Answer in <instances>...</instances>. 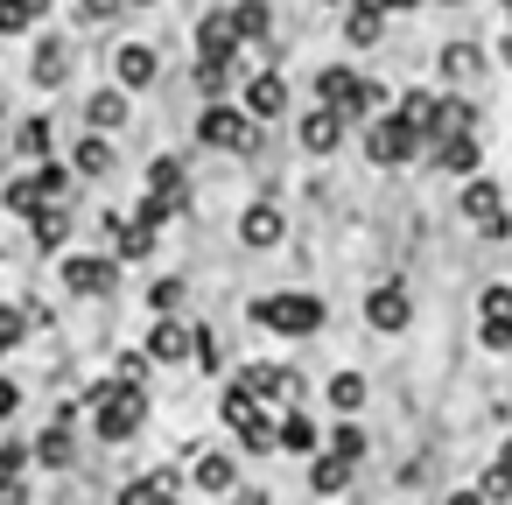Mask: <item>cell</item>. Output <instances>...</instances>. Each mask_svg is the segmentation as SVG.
<instances>
[{
  "instance_id": "6da1fadb",
  "label": "cell",
  "mask_w": 512,
  "mask_h": 505,
  "mask_svg": "<svg viewBox=\"0 0 512 505\" xmlns=\"http://www.w3.org/2000/svg\"><path fill=\"white\" fill-rule=\"evenodd\" d=\"M309 99H316V106H337L351 127H365L372 113H386V106H393V92H386L379 78H365L351 57H337V64H316V78H309Z\"/></svg>"
},
{
  "instance_id": "7a4b0ae2",
  "label": "cell",
  "mask_w": 512,
  "mask_h": 505,
  "mask_svg": "<svg viewBox=\"0 0 512 505\" xmlns=\"http://www.w3.org/2000/svg\"><path fill=\"white\" fill-rule=\"evenodd\" d=\"M246 323L267 330V337H323L330 302L316 288H274V295H253L246 302Z\"/></svg>"
},
{
  "instance_id": "3957f363",
  "label": "cell",
  "mask_w": 512,
  "mask_h": 505,
  "mask_svg": "<svg viewBox=\"0 0 512 505\" xmlns=\"http://www.w3.org/2000/svg\"><path fill=\"white\" fill-rule=\"evenodd\" d=\"M78 407H92V435H99L106 449L134 442V435L148 428V393H141V386H120V379L85 386V400H78Z\"/></svg>"
},
{
  "instance_id": "277c9868",
  "label": "cell",
  "mask_w": 512,
  "mask_h": 505,
  "mask_svg": "<svg viewBox=\"0 0 512 505\" xmlns=\"http://www.w3.org/2000/svg\"><path fill=\"white\" fill-rule=\"evenodd\" d=\"M225 386L246 393V400H260V407H302V393H309L302 365H281V358H239L225 372Z\"/></svg>"
},
{
  "instance_id": "5b68a950",
  "label": "cell",
  "mask_w": 512,
  "mask_h": 505,
  "mask_svg": "<svg viewBox=\"0 0 512 505\" xmlns=\"http://www.w3.org/2000/svg\"><path fill=\"white\" fill-rule=\"evenodd\" d=\"M358 148H365V162H372V169H414V162L428 155V141H421L393 106H386V113H372V120L358 127Z\"/></svg>"
},
{
  "instance_id": "8992f818",
  "label": "cell",
  "mask_w": 512,
  "mask_h": 505,
  "mask_svg": "<svg viewBox=\"0 0 512 505\" xmlns=\"http://www.w3.org/2000/svg\"><path fill=\"white\" fill-rule=\"evenodd\" d=\"M197 148H211V155H253L260 148V127L246 120L239 99H204L197 106Z\"/></svg>"
},
{
  "instance_id": "52a82bcc",
  "label": "cell",
  "mask_w": 512,
  "mask_h": 505,
  "mask_svg": "<svg viewBox=\"0 0 512 505\" xmlns=\"http://www.w3.org/2000/svg\"><path fill=\"white\" fill-rule=\"evenodd\" d=\"M232 99L246 106V120H253V127H281V120H295V85H288V71H274V64L246 71Z\"/></svg>"
},
{
  "instance_id": "ba28073f",
  "label": "cell",
  "mask_w": 512,
  "mask_h": 505,
  "mask_svg": "<svg viewBox=\"0 0 512 505\" xmlns=\"http://www.w3.org/2000/svg\"><path fill=\"white\" fill-rule=\"evenodd\" d=\"M57 288L71 295V302H106L113 288H120V260L113 253H57Z\"/></svg>"
},
{
  "instance_id": "9c48e42d",
  "label": "cell",
  "mask_w": 512,
  "mask_h": 505,
  "mask_svg": "<svg viewBox=\"0 0 512 505\" xmlns=\"http://www.w3.org/2000/svg\"><path fill=\"white\" fill-rule=\"evenodd\" d=\"M456 211H463V225H477L484 239H505L512 232V204H505V183L498 176H463L456 183Z\"/></svg>"
},
{
  "instance_id": "30bf717a",
  "label": "cell",
  "mask_w": 512,
  "mask_h": 505,
  "mask_svg": "<svg viewBox=\"0 0 512 505\" xmlns=\"http://www.w3.org/2000/svg\"><path fill=\"white\" fill-rule=\"evenodd\" d=\"M365 323H372L379 337H400V330L414 323V288H407V281H393V274H386V281H372V288H365Z\"/></svg>"
},
{
  "instance_id": "8fae6325",
  "label": "cell",
  "mask_w": 512,
  "mask_h": 505,
  "mask_svg": "<svg viewBox=\"0 0 512 505\" xmlns=\"http://www.w3.org/2000/svg\"><path fill=\"white\" fill-rule=\"evenodd\" d=\"M344 141H351V120H344L337 106H309V113H295V148H302V155L323 162V155H337Z\"/></svg>"
},
{
  "instance_id": "7c38bea8",
  "label": "cell",
  "mask_w": 512,
  "mask_h": 505,
  "mask_svg": "<svg viewBox=\"0 0 512 505\" xmlns=\"http://www.w3.org/2000/svg\"><path fill=\"white\" fill-rule=\"evenodd\" d=\"M99 232H106V253H113L120 267L155 260V246H162V232H148V225H141V218H127V211H106V218H99Z\"/></svg>"
},
{
  "instance_id": "4fadbf2b",
  "label": "cell",
  "mask_w": 512,
  "mask_h": 505,
  "mask_svg": "<svg viewBox=\"0 0 512 505\" xmlns=\"http://www.w3.org/2000/svg\"><path fill=\"white\" fill-rule=\"evenodd\" d=\"M106 64H113V78H106V85H120V92H134V99L162 85V57H155V43H120V50H113Z\"/></svg>"
},
{
  "instance_id": "5bb4252c",
  "label": "cell",
  "mask_w": 512,
  "mask_h": 505,
  "mask_svg": "<svg viewBox=\"0 0 512 505\" xmlns=\"http://www.w3.org/2000/svg\"><path fill=\"white\" fill-rule=\"evenodd\" d=\"M29 449H36L43 470H71V463H78V400H64L57 421H50L43 435H29Z\"/></svg>"
},
{
  "instance_id": "9a60e30c",
  "label": "cell",
  "mask_w": 512,
  "mask_h": 505,
  "mask_svg": "<svg viewBox=\"0 0 512 505\" xmlns=\"http://www.w3.org/2000/svg\"><path fill=\"white\" fill-rule=\"evenodd\" d=\"M29 78H36V92H64V85L78 78V50H71V36H36Z\"/></svg>"
},
{
  "instance_id": "2e32d148",
  "label": "cell",
  "mask_w": 512,
  "mask_h": 505,
  "mask_svg": "<svg viewBox=\"0 0 512 505\" xmlns=\"http://www.w3.org/2000/svg\"><path fill=\"white\" fill-rule=\"evenodd\" d=\"M29 246L50 253V260L71 253V246H78V204H43V211L29 218Z\"/></svg>"
},
{
  "instance_id": "e0dca14e",
  "label": "cell",
  "mask_w": 512,
  "mask_h": 505,
  "mask_svg": "<svg viewBox=\"0 0 512 505\" xmlns=\"http://www.w3.org/2000/svg\"><path fill=\"white\" fill-rule=\"evenodd\" d=\"M183 456H190V484H197V491H211V498L239 491V456H232V449H204V442H190Z\"/></svg>"
},
{
  "instance_id": "ac0fdd59",
  "label": "cell",
  "mask_w": 512,
  "mask_h": 505,
  "mask_svg": "<svg viewBox=\"0 0 512 505\" xmlns=\"http://www.w3.org/2000/svg\"><path fill=\"white\" fill-rule=\"evenodd\" d=\"M64 162H71V176H78V183H106V176L120 169V148H113V134H92V127H85V134L71 141V155H64Z\"/></svg>"
},
{
  "instance_id": "d6986e66",
  "label": "cell",
  "mask_w": 512,
  "mask_h": 505,
  "mask_svg": "<svg viewBox=\"0 0 512 505\" xmlns=\"http://www.w3.org/2000/svg\"><path fill=\"white\" fill-rule=\"evenodd\" d=\"M141 197H155V204H169V211H190V162H183V155H155Z\"/></svg>"
},
{
  "instance_id": "ffe728a7",
  "label": "cell",
  "mask_w": 512,
  "mask_h": 505,
  "mask_svg": "<svg viewBox=\"0 0 512 505\" xmlns=\"http://www.w3.org/2000/svg\"><path fill=\"white\" fill-rule=\"evenodd\" d=\"M288 239V211L274 204V197H260V204H246L239 211V246H253V253H274Z\"/></svg>"
},
{
  "instance_id": "44dd1931",
  "label": "cell",
  "mask_w": 512,
  "mask_h": 505,
  "mask_svg": "<svg viewBox=\"0 0 512 505\" xmlns=\"http://www.w3.org/2000/svg\"><path fill=\"white\" fill-rule=\"evenodd\" d=\"M155 365H190V351H197V323L190 316H155V330H148V344H141Z\"/></svg>"
},
{
  "instance_id": "7402d4cb",
  "label": "cell",
  "mask_w": 512,
  "mask_h": 505,
  "mask_svg": "<svg viewBox=\"0 0 512 505\" xmlns=\"http://www.w3.org/2000/svg\"><path fill=\"white\" fill-rule=\"evenodd\" d=\"M85 127H92V134H113V141H120V134L134 127V92H120V85H99V92L85 99Z\"/></svg>"
},
{
  "instance_id": "603a6c76",
  "label": "cell",
  "mask_w": 512,
  "mask_h": 505,
  "mask_svg": "<svg viewBox=\"0 0 512 505\" xmlns=\"http://www.w3.org/2000/svg\"><path fill=\"white\" fill-rule=\"evenodd\" d=\"M428 169H442V176H477L484 169V141L477 134H442V141H428Z\"/></svg>"
},
{
  "instance_id": "cb8c5ba5",
  "label": "cell",
  "mask_w": 512,
  "mask_h": 505,
  "mask_svg": "<svg viewBox=\"0 0 512 505\" xmlns=\"http://www.w3.org/2000/svg\"><path fill=\"white\" fill-rule=\"evenodd\" d=\"M113 505H183V470H141V477H127L120 484V498Z\"/></svg>"
},
{
  "instance_id": "d4e9b609",
  "label": "cell",
  "mask_w": 512,
  "mask_h": 505,
  "mask_svg": "<svg viewBox=\"0 0 512 505\" xmlns=\"http://www.w3.org/2000/svg\"><path fill=\"white\" fill-rule=\"evenodd\" d=\"M274 449H288V456H316V449H323L316 414H309V407H281V414H274Z\"/></svg>"
},
{
  "instance_id": "484cf974",
  "label": "cell",
  "mask_w": 512,
  "mask_h": 505,
  "mask_svg": "<svg viewBox=\"0 0 512 505\" xmlns=\"http://www.w3.org/2000/svg\"><path fill=\"white\" fill-rule=\"evenodd\" d=\"M197 57H246V43H239V22H232V8H211L204 22H197Z\"/></svg>"
},
{
  "instance_id": "4316f807",
  "label": "cell",
  "mask_w": 512,
  "mask_h": 505,
  "mask_svg": "<svg viewBox=\"0 0 512 505\" xmlns=\"http://www.w3.org/2000/svg\"><path fill=\"white\" fill-rule=\"evenodd\" d=\"M435 78H442L449 92H456V85L470 92V85L484 78V50H477V43H442V57H435Z\"/></svg>"
},
{
  "instance_id": "83f0119b",
  "label": "cell",
  "mask_w": 512,
  "mask_h": 505,
  "mask_svg": "<svg viewBox=\"0 0 512 505\" xmlns=\"http://www.w3.org/2000/svg\"><path fill=\"white\" fill-rule=\"evenodd\" d=\"M442 134H477V99H470V92H435L428 141H442Z\"/></svg>"
},
{
  "instance_id": "f1b7e54d",
  "label": "cell",
  "mask_w": 512,
  "mask_h": 505,
  "mask_svg": "<svg viewBox=\"0 0 512 505\" xmlns=\"http://www.w3.org/2000/svg\"><path fill=\"white\" fill-rule=\"evenodd\" d=\"M190 85H197L204 99H232V92H239V64H232V57H197V64H190Z\"/></svg>"
},
{
  "instance_id": "f546056e",
  "label": "cell",
  "mask_w": 512,
  "mask_h": 505,
  "mask_svg": "<svg viewBox=\"0 0 512 505\" xmlns=\"http://www.w3.org/2000/svg\"><path fill=\"white\" fill-rule=\"evenodd\" d=\"M351 470H358L351 456H337V449H316V456H309V491H316V498H337V491L351 484Z\"/></svg>"
},
{
  "instance_id": "4dcf8cb0",
  "label": "cell",
  "mask_w": 512,
  "mask_h": 505,
  "mask_svg": "<svg viewBox=\"0 0 512 505\" xmlns=\"http://www.w3.org/2000/svg\"><path fill=\"white\" fill-rule=\"evenodd\" d=\"M232 435H239L246 456H274V414H267V407H246V414L232 421Z\"/></svg>"
},
{
  "instance_id": "1f68e13d",
  "label": "cell",
  "mask_w": 512,
  "mask_h": 505,
  "mask_svg": "<svg viewBox=\"0 0 512 505\" xmlns=\"http://www.w3.org/2000/svg\"><path fill=\"white\" fill-rule=\"evenodd\" d=\"M379 43H386V15L344 8V50H379Z\"/></svg>"
},
{
  "instance_id": "d6a6232c",
  "label": "cell",
  "mask_w": 512,
  "mask_h": 505,
  "mask_svg": "<svg viewBox=\"0 0 512 505\" xmlns=\"http://www.w3.org/2000/svg\"><path fill=\"white\" fill-rule=\"evenodd\" d=\"M50 141H57V120H50V113H36V120L15 127V155H22V162H50Z\"/></svg>"
},
{
  "instance_id": "836d02e7",
  "label": "cell",
  "mask_w": 512,
  "mask_h": 505,
  "mask_svg": "<svg viewBox=\"0 0 512 505\" xmlns=\"http://www.w3.org/2000/svg\"><path fill=\"white\" fill-rule=\"evenodd\" d=\"M43 0H0V43H8V36H36L43 29Z\"/></svg>"
},
{
  "instance_id": "e575fe53",
  "label": "cell",
  "mask_w": 512,
  "mask_h": 505,
  "mask_svg": "<svg viewBox=\"0 0 512 505\" xmlns=\"http://www.w3.org/2000/svg\"><path fill=\"white\" fill-rule=\"evenodd\" d=\"M232 22H239V43L246 50H267V29H274L267 0H232Z\"/></svg>"
},
{
  "instance_id": "d590c367",
  "label": "cell",
  "mask_w": 512,
  "mask_h": 505,
  "mask_svg": "<svg viewBox=\"0 0 512 505\" xmlns=\"http://www.w3.org/2000/svg\"><path fill=\"white\" fill-rule=\"evenodd\" d=\"M365 393H372V386H365V372H351V365H344V372H330V386H323V400H330L337 414H358V407H365Z\"/></svg>"
},
{
  "instance_id": "8d00e7d4",
  "label": "cell",
  "mask_w": 512,
  "mask_h": 505,
  "mask_svg": "<svg viewBox=\"0 0 512 505\" xmlns=\"http://www.w3.org/2000/svg\"><path fill=\"white\" fill-rule=\"evenodd\" d=\"M393 113H400V120H407V127H414L421 141H428V120H435V92H428V85H407V92L393 99Z\"/></svg>"
},
{
  "instance_id": "74e56055",
  "label": "cell",
  "mask_w": 512,
  "mask_h": 505,
  "mask_svg": "<svg viewBox=\"0 0 512 505\" xmlns=\"http://www.w3.org/2000/svg\"><path fill=\"white\" fill-rule=\"evenodd\" d=\"M183 302H190V281L183 274H155L148 281V309L155 316H183Z\"/></svg>"
},
{
  "instance_id": "f35d334b",
  "label": "cell",
  "mask_w": 512,
  "mask_h": 505,
  "mask_svg": "<svg viewBox=\"0 0 512 505\" xmlns=\"http://www.w3.org/2000/svg\"><path fill=\"white\" fill-rule=\"evenodd\" d=\"M323 449H337V456H351V463H365V449H372V435H365V428H358V421L344 414V421H337V428L323 435Z\"/></svg>"
},
{
  "instance_id": "ab89813d",
  "label": "cell",
  "mask_w": 512,
  "mask_h": 505,
  "mask_svg": "<svg viewBox=\"0 0 512 505\" xmlns=\"http://www.w3.org/2000/svg\"><path fill=\"white\" fill-rule=\"evenodd\" d=\"M127 15V0H71V22L78 29H106V22H120Z\"/></svg>"
},
{
  "instance_id": "60d3db41",
  "label": "cell",
  "mask_w": 512,
  "mask_h": 505,
  "mask_svg": "<svg viewBox=\"0 0 512 505\" xmlns=\"http://www.w3.org/2000/svg\"><path fill=\"white\" fill-rule=\"evenodd\" d=\"M148 372H155V358H148V351H141V344H134V351H120V358H113V379H120V386H141V393H148Z\"/></svg>"
},
{
  "instance_id": "b9f144b4",
  "label": "cell",
  "mask_w": 512,
  "mask_h": 505,
  "mask_svg": "<svg viewBox=\"0 0 512 505\" xmlns=\"http://www.w3.org/2000/svg\"><path fill=\"white\" fill-rule=\"evenodd\" d=\"M477 491H484V505H512V470L491 456V463H484V477H477Z\"/></svg>"
},
{
  "instance_id": "7bdbcfd3",
  "label": "cell",
  "mask_w": 512,
  "mask_h": 505,
  "mask_svg": "<svg viewBox=\"0 0 512 505\" xmlns=\"http://www.w3.org/2000/svg\"><path fill=\"white\" fill-rule=\"evenodd\" d=\"M22 337H29V309H22V302H0V351L15 358V344H22Z\"/></svg>"
},
{
  "instance_id": "ee69618b",
  "label": "cell",
  "mask_w": 512,
  "mask_h": 505,
  "mask_svg": "<svg viewBox=\"0 0 512 505\" xmlns=\"http://www.w3.org/2000/svg\"><path fill=\"white\" fill-rule=\"evenodd\" d=\"M36 463V449H29V435H0V477H22Z\"/></svg>"
},
{
  "instance_id": "f6af8a7d",
  "label": "cell",
  "mask_w": 512,
  "mask_h": 505,
  "mask_svg": "<svg viewBox=\"0 0 512 505\" xmlns=\"http://www.w3.org/2000/svg\"><path fill=\"white\" fill-rule=\"evenodd\" d=\"M477 344L505 358V351H512V316H477Z\"/></svg>"
},
{
  "instance_id": "bcb514c9",
  "label": "cell",
  "mask_w": 512,
  "mask_h": 505,
  "mask_svg": "<svg viewBox=\"0 0 512 505\" xmlns=\"http://www.w3.org/2000/svg\"><path fill=\"white\" fill-rule=\"evenodd\" d=\"M190 365H204V372H225V344H218V330H204V323H197V351H190Z\"/></svg>"
},
{
  "instance_id": "7dc6e473",
  "label": "cell",
  "mask_w": 512,
  "mask_h": 505,
  "mask_svg": "<svg viewBox=\"0 0 512 505\" xmlns=\"http://www.w3.org/2000/svg\"><path fill=\"white\" fill-rule=\"evenodd\" d=\"M477 316H512V281H491L477 295Z\"/></svg>"
},
{
  "instance_id": "c3c4849f",
  "label": "cell",
  "mask_w": 512,
  "mask_h": 505,
  "mask_svg": "<svg viewBox=\"0 0 512 505\" xmlns=\"http://www.w3.org/2000/svg\"><path fill=\"white\" fill-rule=\"evenodd\" d=\"M15 414H22V379L0 372V421H15Z\"/></svg>"
},
{
  "instance_id": "681fc988",
  "label": "cell",
  "mask_w": 512,
  "mask_h": 505,
  "mask_svg": "<svg viewBox=\"0 0 512 505\" xmlns=\"http://www.w3.org/2000/svg\"><path fill=\"white\" fill-rule=\"evenodd\" d=\"M351 8H372V15H386V22H393V15H414V8H428V0H351Z\"/></svg>"
},
{
  "instance_id": "f907efd6",
  "label": "cell",
  "mask_w": 512,
  "mask_h": 505,
  "mask_svg": "<svg viewBox=\"0 0 512 505\" xmlns=\"http://www.w3.org/2000/svg\"><path fill=\"white\" fill-rule=\"evenodd\" d=\"M0 505H29V484L22 477H0Z\"/></svg>"
},
{
  "instance_id": "816d5d0a",
  "label": "cell",
  "mask_w": 512,
  "mask_h": 505,
  "mask_svg": "<svg viewBox=\"0 0 512 505\" xmlns=\"http://www.w3.org/2000/svg\"><path fill=\"white\" fill-rule=\"evenodd\" d=\"M225 505H274L267 491H225Z\"/></svg>"
},
{
  "instance_id": "f5cc1de1",
  "label": "cell",
  "mask_w": 512,
  "mask_h": 505,
  "mask_svg": "<svg viewBox=\"0 0 512 505\" xmlns=\"http://www.w3.org/2000/svg\"><path fill=\"white\" fill-rule=\"evenodd\" d=\"M442 505H484V491H449Z\"/></svg>"
},
{
  "instance_id": "db71d44e",
  "label": "cell",
  "mask_w": 512,
  "mask_h": 505,
  "mask_svg": "<svg viewBox=\"0 0 512 505\" xmlns=\"http://www.w3.org/2000/svg\"><path fill=\"white\" fill-rule=\"evenodd\" d=\"M498 463H505V470H512V435H505V442H498Z\"/></svg>"
},
{
  "instance_id": "11a10c76",
  "label": "cell",
  "mask_w": 512,
  "mask_h": 505,
  "mask_svg": "<svg viewBox=\"0 0 512 505\" xmlns=\"http://www.w3.org/2000/svg\"><path fill=\"white\" fill-rule=\"evenodd\" d=\"M127 8H169V0H127Z\"/></svg>"
},
{
  "instance_id": "9f6ffc18",
  "label": "cell",
  "mask_w": 512,
  "mask_h": 505,
  "mask_svg": "<svg viewBox=\"0 0 512 505\" xmlns=\"http://www.w3.org/2000/svg\"><path fill=\"white\" fill-rule=\"evenodd\" d=\"M498 57H505V64H512V36H505V43H498Z\"/></svg>"
},
{
  "instance_id": "6f0895ef",
  "label": "cell",
  "mask_w": 512,
  "mask_h": 505,
  "mask_svg": "<svg viewBox=\"0 0 512 505\" xmlns=\"http://www.w3.org/2000/svg\"><path fill=\"white\" fill-rule=\"evenodd\" d=\"M323 8H351V0H323Z\"/></svg>"
},
{
  "instance_id": "680465c9",
  "label": "cell",
  "mask_w": 512,
  "mask_h": 505,
  "mask_svg": "<svg viewBox=\"0 0 512 505\" xmlns=\"http://www.w3.org/2000/svg\"><path fill=\"white\" fill-rule=\"evenodd\" d=\"M43 8H71V0H43Z\"/></svg>"
},
{
  "instance_id": "91938a15",
  "label": "cell",
  "mask_w": 512,
  "mask_h": 505,
  "mask_svg": "<svg viewBox=\"0 0 512 505\" xmlns=\"http://www.w3.org/2000/svg\"><path fill=\"white\" fill-rule=\"evenodd\" d=\"M0 127H8V99H0Z\"/></svg>"
},
{
  "instance_id": "94428289",
  "label": "cell",
  "mask_w": 512,
  "mask_h": 505,
  "mask_svg": "<svg viewBox=\"0 0 512 505\" xmlns=\"http://www.w3.org/2000/svg\"><path fill=\"white\" fill-rule=\"evenodd\" d=\"M498 8H505V22H512V0H498Z\"/></svg>"
}]
</instances>
